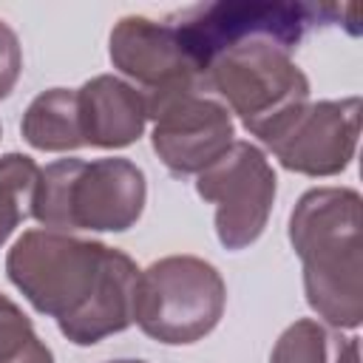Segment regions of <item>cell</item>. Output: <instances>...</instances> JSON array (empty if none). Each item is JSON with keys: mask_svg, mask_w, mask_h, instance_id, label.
<instances>
[{"mask_svg": "<svg viewBox=\"0 0 363 363\" xmlns=\"http://www.w3.org/2000/svg\"><path fill=\"white\" fill-rule=\"evenodd\" d=\"M153 150L176 176L201 173L233 145V116L207 88H182L145 99Z\"/></svg>", "mask_w": 363, "mask_h": 363, "instance_id": "obj_8", "label": "cell"}, {"mask_svg": "<svg viewBox=\"0 0 363 363\" xmlns=\"http://www.w3.org/2000/svg\"><path fill=\"white\" fill-rule=\"evenodd\" d=\"M275 190V170L252 142H233L196 182V193L216 204V235L227 250H244L258 241L269 221Z\"/></svg>", "mask_w": 363, "mask_h": 363, "instance_id": "obj_7", "label": "cell"}, {"mask_svg": "<svg viewBox=\"0 0 363 363\" xmlns=\"http://www.w3.org/2000/svg\"><path fill=\"white\" fill-rule=\"evenodd\" d=\"M82 142L91 147H128L147 122V105L136 85L99 74L77 91Z\"/></svg>", "mask_w": 363, "mask_h": 363, "instance_id": "obj_11", "label": "cell"}, {"mask_svg": "<svg viewBox=\"0 0 363 363\" xmlns=\"http://www.w3.org/2000/svg\"><path fill=\"white\" fill-rule=\"evenodd\" d=\"M6 272L77 346H94L133 323L139 267L116 247L60 230H28L11 244Z\"/></svg>", "mask_w": 363, "mask_h": 363, "instance_id": "obj_1", "label": "cell"}, {"mask_svg": "<svg viewBox=\"0 0 363 363\" xmlns=\"http://www.w3.org/2000/svg\"><path fill=\"white\" fill-rule=\"evenodd\" d=\"M145 199V173L130 159H60L40 167L31 216L60 233H125L139 221Z\"/></svg>", "mask_w": 363, "mask_h": 363, "instance_id": "obj_3", "label": "cell"}, {"mask_svg": "<svg viewBox=\"0 0 363 363\" xmlns=\"http://www.w3.org/2000/svg\"><path fill=\"white\" fill-rule=\"evenodd\" d=\"M108 54L113 68L130 77L145 99L182 88H207L204 74L190 62L167 20L122 17L108 37Z\"/></svg>", "mask_w": 363, "mask_h": 363, "instance_id": "obj_10", "label": "cell"}, {"mask_svg": "<svg viewBox=\"0 0 363 363\" xmlns=\"http://www.w3.org/2000/svg\"><path fill=\"white\" fill-rule=\"evenodd\" d=\"M108 363H145V360H130V357H122V360H108Z\"/></svg>", "mask_w": 363, "mask_h": 363, "instance_id": "obj_17", "label": "cell"}, {"mask_svg": "<svg viewBox=\"0 0 363 363\" xmlns=\"http://www.w3.org/2000/svg\"><path fill=\"white\" fill-rule=\"evenodd\" d=\"M0 363H54L28 315L6 295H0Z\"/></svg>", "mask_w": 363, "mask_h": 363, "instance_id": "obj_15", "label": "cell"}, {"mask_svg": "<svg viewBox=\"0 0 363 363\" xmlns=\"http://www.w3.org/2000/svg\"><path fill=\"white\" fill-rule=\"evenodd\" d=\"M224 303L227 284L210 261L167 255L139 269L133 320L147 337L164 346H187L216 329Z\"/></svg>", "mask_w": 363, "mask_h": 363, "instance_id": "obj_5", "label": "cell"}, {"mask_svg": "<svg viewBox=\"0 0 363 363\" xmlns=\"http://www.w3.org/2000/svg\"><path fill=\"white\" fill-rule=\"evenodd\" d=\"M335 14L332 6L309 3H269V0H216L190 6L167 23L173 26L184 54L204 74L210 62L252 37H267L284 48H295L309 26Z\"/></svg>", "mask_w": 363, "mask_h": 363, "instance_id": "obj_6", "label": "cell"}, {"mask_svg": "<svg viewBox=\"0 0 363 363\" xmlns=\"http://www.w3.org/2000/svg\"><path fill=\"white\" fill-rule=\"evenodd\" d=\"M0 136H3V128H0Z\"/></svg>", "mask_w": 363, "mask_h": 363, "instance_id": "obj_18", "label": "cell"}, {"mask_svg": "<svg viewBox=\"0 0 363 363\" xmlns=\"http://www.w3.org/2000/svg\"><path fill=\"white\" fill-rule=\"evenodd\" d=\"M360 96L320 99L303 105L269 142L275 159L303 176H337L357 150Z\"/></svg>", "mask_w": 363, "mask_h": 363, "instance_id": "obj_9", "label": "cell"}, {"mask_svg": "<svg viewBox=\"0 0 363 363\" xmlns=\"http://www.w3.org/2000/svg\"><path fill=\"white\" fill-rule=\"evenodd\" d=\"M23 139L45 153H68L82 147V128H79V108L77 91L68 88H48L37 94L20 122Z\"/></svg>", "mask_w": 363, "mask_h": 363, "instance_id": "obj_12", "label": "cell"}, {"mask_svg": "<svg viewBox=\"0 0 363 363\" xmlns=\"http://www.w3.org/2000/svg\"><path fill=\"white\" fill-rule=\"evenodd\" d=\"M40 179V167L26 153L0 156V247L31 216V199Z\"/></svg>", "mask_w": 363, "mask_h": 363, "instance_id": "obj_14", "label": "cell"}, {"mask_svg": "<svg viewBox=\"0 0 363 363\" xmlns=\"http://www.w3.org/2000/svg\"><path fill=\"white\" fill-rule=\"evenodd\" d=\"M23 71V48L9 23L0 20V99H6Z\"/></svg>", "mask_w": 363, "mask_h": 363, "instance_id": "obj_16", "label": "cell"}, {"mask_svg": "<svg viewBox=\"0 0 363 363\" xmlns=\"http://www.w3.org/2000/svg\"><path fill=\"white\" fill-rule=\"evenodd\" d=\"M360 204L354 187H312L289 213L306 303L332 329H357L363 320Z\"/></svg>", "mask_w": 363, "mask_h": 363, "instance_id": "obj_2", "label": "cell"}, {"mask_svg": "<svg viewBox=\"0 0 363 363\" xmlns=\"http://www.w3.org/2000/svg\"><path fill=\"white\" fill-rule=\"evenodd\" d=\"M269 363H360V346L357 337H343L320 320L301 318L281 332Z\"/></svg>", "mask_w": 363, "mask_h": 363, "instance_id": "obj_13", "label": "cell"}, {"mask_svg": "<svg viewBox=\"0 0 363 363\" xmlns=\"http://www.w3.org/2000/svg\"><path fill=\"white\" fill-rule=\"evenodd\" d=\"M204 85L261 142H269L309 105L306 74L295 65L289 48L267 37L221 51L204 71Z\"/></svg>", "mask_w": 363, "mask_h": 363, "instance_id": "obj_4", "label": "cell"}]
</instances>
